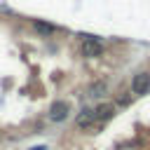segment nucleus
<instances>
[{
  "label": "nucleus",
  "mask_w": 150,
  "mask_h": 150,
  "mask_svg": "<svg viewBox=\"0 0 150 150\" xmlns=\"http://www.w3.org/2000/svg\"><path fill=\"white\" fill-rule=\"evenodd\" d=\"M150 89V73H136L134 77H131V91L134 94H145Z\"/></svg>",
  "instance_id": "7ed1b4c3"
},
{
  "label": "nucleus",
  "mask_w": 150,
  "mask_h": 150,
  "mask_svg": "<svg viewBox=\"0 0 150 150\" xmlns=\"http://www.w3.org/2000/svg\"><path fill=\"white\" fill-rule=\"evenodd\" d=\"M70 115V103L68 101H54L49 105V120L52 122H63Z\"/></svg>",
  "instance_id": "f03ea898"
},
{
  "label": "nucleus",
  "mask_w": 150,
  "mask_h": 150,
  "mask_svg": "<svg viewBox=\"0 0 150 150\" xmlns=\"http://www.w3.org/2000/svg\"><path fill=\"white\" fill-rule=\"evenodd\" d=\"M94 115H96V122H108V120L115 115V105L108 103V101H103V103H98V105L94 108Z\"/></svg>",
  "instance_id": "39448f33"
},
{
  "label": "nucleus",
  "mask_w": 150,
  "mask_h": 150,
  "mask_svg": "<svg viewBox=\"0 0 150 150\" xmlns=\"http://www.w3.org/2000/svg\"><path fill=\"white\" fill-rule=\"evenodd\" d=\"M105 91H108V82H105V80H96V82H91L89 89H87V94H89L91 98H98V96H103Z\"/></svg>",
  "instance_id": "0eeeda50"
},
{
  "label": "nucleus",
  "mask_w": 150,
  "mask_h": 150,
  "mask_svg": "<svg viewBox=\"0 0 150 150\" xmlns=\"http://www.w3.org/2000/svg\"><path fill=\"white\" fill-rule=\"evenodd\" d=\"M33 28H35V33L42 35V38H49V35L56 33V26H54V23H47V21H42V19H33Z\"/></svg>",
  "instance_id": "423d86ee"
},
{
  "label": "nucleus",
  "mask_w": 150,
  "mask_h": 150,
  "mask_svg": "<svg viewBox=\"0 0 150 150\" xmlns=\"http://www.w3.org/2000/svg\"><path fill=\"white\" fill-rule=\"evenodd\" d=\"M30 150H47L45 145H38V148H30Z\"/></svg>",
  "instance_id": "6e6552de"
},
{
  "label": "nucleus",
  "mask_w": 150,
  "mask_h": 150,
  "mask_svg": "<svg viewBox=\"0 0 150 150\" xmlns=\"http://www.w3.org/2000/svg\"><path fill=\"white\" fill-rule=\"evenodd\" d=\"M80 52H82V56H87V59L101 56V54H103V42H101L98 38H94V35H84Z\"/></svg>",
  "instance_id": "f257e3e1"
},
{
  "label": "nucleus",
  "mask_w": 150,
  "mask_h": 150,
  "mask_svg": "<svg viewBox=\"0 0 150 150\" xmlns=\"http://www.w3.org/2000/svg\"><path fill=\"white\" fill-rule=\"evenodd\" d=\"M75 124H77V129H91V127L96 124V115H94V110H91V108H84V110L75 117Z\"/></svg>",
  "instance_id": "20e7f679"
}]
</instances>
